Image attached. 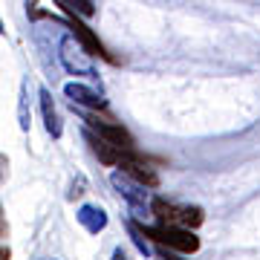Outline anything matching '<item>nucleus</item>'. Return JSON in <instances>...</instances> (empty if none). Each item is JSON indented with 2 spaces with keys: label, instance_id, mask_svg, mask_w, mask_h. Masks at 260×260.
<instances>
[{
  "label": "nucleus",
  "instance_id": "16",
  "mask_svg": "<svg viewBox=\"0 0 260 260\" xmlns=\"http://www.w3.org/2000/svg\"><path fill=\"white\" fill-rule=\"evenodd\" d=\"M6 234V220H3V211H0V237Z\"/></svg>",
  "mask_w": 260,
  "mask_h": 260
},
{
  "label": "nucleus",
  "instance_id": "5",
  "mask_svg": "<svg viewBox=\"0 0 260 260\" xmlns=\"http://www.w3.org/2000/svg\"><path fill=\"white\" fill-rule=\"evenodd\" d=\"M61 9H64V15H67V23H70V32H73L75 38H78V44H81L87 52L93 58H104V61H110V64H116V58L107 52V47H104L102 41H99V35H95L93 29L87 26V23H81L78 20V12L75 9H70V6H64L61 3Z\"/></svg>",
  "mask_w": 260,
  "mask_h": 260
},
{
  "label": "nucleus",
  "instance_id": "3",
  "mask_svg": "<svg viewBox=\"0 0 260 260\" xmlns=\"http://www.w3.org/2000/svg\"><path fill=\"white\" fill-rule=\"evenodd\" d=\"M90 58H93V55L78 44V38H75L73 32L61 38V44H58V61H61V67H64L70 75H81V78L95 81L99 73H95V67H93Z\"/></svg>",
  "mask_w": 260,
  "mask_h": 260
},
{
  "label": "nucleus",
  "instance_id": "10",
  "mask_svg": "<svg viewBox=\"0 0 260 260\" xmlns=\"http://www.w3.org/2000/svg\"><path fill=\"white\" fill-rule=\"evenodd\" d=\"M38 99H41L44 127H47V133L52 136V139H58V136H61V130H64V124H61V116H58V110H55V102H52L49 90H41V93H38Z\"/></svg>",
  "mask_w": 260,
  "mask_h": 260
},
{
  "label": "nucleus",
  "instance_id": "15",
  "mask_svg": "<svg viewBox=\"0 0 260 260\" xmlns=\"http://www.w3.org/2000/svg\"><path fill=\"white\" fill-rule=\"evenodd\" d=\"M113 260H127V254H124V249H116V251H113Z\"/></svg>",
  "mask_w": 260,
  "mask_h": 260
},
{
  "label": "nucleus",
  "instance_id": "17",
  "mask_svg": "<svg viewBox=\"0 0 260 260\" xmlns=\"http://www.w3.org/2000/svg\"><path fill=\"white\" fill-rule=\"evenodd\" d=\"M0 260H9V249H0Z\"/></svg>",
  "mask_w": 260,
  "mask_h": 260
},
{
  "label": "nucleus",
  "instance_id": "11",
  "mask_svg": "<svg viewBox=\"0 0 260 260\" xmlns=\"http://www.w3.org/2000/svg\"><path fill=\"white\" fill-rule=\"evenodd\" d=\"M75 217H78V223H81L90 234H99V232L107 229V214H104V208H99V205H81Z\"/></svg>",
  "mask_w": 260,
  "mask_h": 260
},
{
  "label": "nucleus",
  "instance_id": "7",
  "mask_svg": "<svg viewBox=\"0 0 260 260\" xmlns=\"http://www.w3.org/2000/svg\"><path fill=\"white\" fill-rule=\"evenodd\" d=\"M119 168L124 171V174H130L133 179H139L145 188H156L159 185V174L139 156V153H136V150H127V153H124V159L119 162Z\"/></svg>",
  "mask_w": 260,
  "mask_h": 260
},
{
  "label": "nucleus",
  "instance_id": "4",
  "mask_svg": "<svg viewBox=\"0 0 260 260\" xmlns=\"http://www.w3.org/2000/svg\"><path fill=\"white\" fill-rule=\"evenodd\" d=\"M110 185L127 200L130 211L136 214L139 220H145V217L150 214V197H148V191H145V185H142L139 179H133L130 174H124V171L119 168V171L110 177Z\"/></svg>",
  "mask_w": 260,
  "mask_h": 260
},
{
  "label": "nucleus",
  "instance_id": "19",
  "mask_svg": "<svg viewBox=\"0 0 260 260\" xmlns=\"http://www.w3.org/2000/svg\"><path fill=\"white\" fill-rule=\"evenodd\" d=\"M0 165H3V156H0ZM0 174H3V168H0Z\"/></svg>",
  "mask_w": 260,
  "mask_h": 260
},
{
  "label": "nucleus",
  "instance_id": "12",
  "mask_svg": "<svg viewBox=\"0 0 260 260\" xmlns=\"http://www.w3.org/2000/svg\"><path fill=\"white\" fill-rule=\"evenodd\" d=\"M64 6H70V9H75L78 15H84V18H90L95 12V6H93V0H61Z\"/></svg>",
  "mask_w": 260,
  "mask_h": 260
},
{
  "label": "nucleus",
  "instance_id": "8",
  "mask_svg": "<svg viewBox=\"0 0 260 260\" xmlns=\"http://www.w3.org/2000/svg\"><path fill=\"white\" fill-rule=\"evenodd\" d=\"M84 136H87V142H90V150H93L95 156H99V162L102 165H119L121 159H124V153H127V148H119V145H113L110 139H104V136H99V133H93V130L87 127L84 130ZM136 150V148H133Z\"/></svg>",
  "mask_w": 260,
  "mask_h": 260
},
{
  "label": "nucleus",
  "instance_id": "1",
  "mask_svg": "<svg viewBox=\"0 0 260 260\" xmlns=\"http://www.w3.org/2000/svg\"><path fill=\"white\" fill-rule=\"evenodd\" d=\"M133 225L139 229L148 240H153L156 246H165V249L182 251V254H194L200 249V237L194 234V229H179V225H145L139 220H133Z\"/></svg>",
  "mask_w": 260,
  "mask_h": 260
},
{
  "label": "nucleus",
  "instance_id": "6",
  "mask_svg": "<svg viewBox=\"0 0 260 260\" xmlns=\"http://www.w3.org/2000/svg\"><path fill=\"white\" fill-rule=\"evenodd\" d=\"M84 124L93 130V133H99V136H104V139H110L113 145H119V148H127V150L136 148V142H133V136H130L127 130L121 127V124H116V121H110V119H102L99 110H87L84 113Z\"/></svg>",
  "mask_w": 260,
  "mask_h": 260
},
{
  "label": "nucleus",
  "instance_id": "2",
  "mask_svg": "<svg viewBox=\"0 0 260 260\" xmlns=\"http://www.w3.org/2000/svg\"><path fill=\"white\" fill-rule=\"evenodd\" d=\"M150 214L162 225H179V229H197L205 220V214L200 205H177V203L162 200V197L150 200Z\"/></svg>",
  "mask_w": 260,
  "mask_h": 260
},
{
  "label": "nucleus",
  "instance_id": "18",
  "mask_svg": "<svg viewBox=\"0 0 260 260\" xmlns=\"http://www.w3.org/2000/svg\"><path fill=\"white\" fill-rule=\"evenodd\" d=\"M3 32H6V29H3V20H0V35H3Z\"/></svg>",
  "mask_w": 260,
  "mask_h": 260
},
{
  "label": "nucleus",
  "instance_id": "14",
  "mask_svg": "<svg viewBox=\"0 0 260 260\" xmlns=\"http://www.w3.org/2000/svg\"><path fill=\"white\" fill-rule=\"evenodd\" d=\"M159 257H162V260H179L177 254H171V251H168L165 246H162V249H159Z\"/></svg>",
  "mask_w": 260,
  "mask_h": 260
},
{
  "label": "nucleus",
  "instance_id": "9",
  "mask_svg": "<svg viewBox=\"0 0 260 260\" xmlns=\"http://www.w3.org/2000/svg\"><path fill=\"white\" fill-rule=\"evenodd\" d=\"M64 95H67L73 104H78V107H87V110H107V102H104L102 95L95 93V90L84 87V84H67V87H64Z\"/></svg>",
  "mask_w": 260,
  "mask_h": 260
},
{
  "label": "nucleus",
  "instance_id": "13",
  "mask_svg": "<svg viewBox=\"0 0 260 260\" xmlns=\"http://www.w3.org/2000/svg\"><path fill=\"white\" fill-rule=\"evenodd\" d=\"M20 127L29 130V107H26V87H23V95H20Z\"/></svg>",
  "mask_w": 260,
  "mask_h": 260
}]
</instances>
